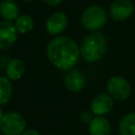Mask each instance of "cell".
Returning a JSON list of instances; mask_svg holds the SVG:
<instances>
[{"instance_id":"1","label":"cell","mask_w":135,"mask_h":135,"mask_svg":"<svg viewBox=\"0 0 135 135\" xmlns=\"http://www.w3.org/2000/svg\"><path fill=\"white\" fill-rule=\"evenodd\" d=\"M46 56L55 68L69 71L77 64L80 57V49L72 38L58 36L49 42Z\"/></svg>"},{"instance_id":"2","label":"cell","mask_w":135,"mask_h":135,"mask_svg":"<svg viewBox=\"0 0 135 135\" xmlns=\"http://www.w3.org/2000/svg\"><path fill=\"white\" fill-rule=\"evenodd\" d=\"M80 56L88 62L100 60L107 52V40L100 33L93 32L85 36L80 44Z\"/></svg>"},{"instance_id":"3","label":"cell","mask_w":135,"mask_h":135,"mask_svg":"<svg viewBox=\"0 0 135 135\" xmlns=\"http://www.w3.org/2000/svg\"><path fill=\"white\" fill-rule=\"evenodd\" d=\"M107 20L108 16L105 11L100 5L96 4L88 6L81 15V24L90 32H96L102 28Z\"/></svg>"},{"instance_id":"4","label":"cell","mask_w":135,"mask_h":135,"mask_svg":"<svg viewBox=\"0 0 135 135\" xmlns=\"http://www.w3.org/2000/svg\"><path fill=\"white\" fill-rule=\"evenodd\" d=\"M26 128L23 116L17 112H8L0 119V131L4 135H21Z\"/></svg>"},{"instance_id":"5","label":"cell","mask_w":135,"mask_h":135,"mask_svg":"<svg viewBox=\"0 0 135 135\" xmlns=\"http://www.w3.org/2000/svg\"><path fill=\"white\" fill-rule=\"evenodd\" d=\"M108 94L115 100L123 101L131 95V85L122 76H112L107 83Z\"/></svg>"},{"instance_id":"6","label":"cell","mask_w":135,"mask_h":135,"mask_svg":"<svg viewBox=\"0 0 135 135\" xmlns=\"http://www.w3.org/2000/svg\"><path fill=\"white\" fill-rule=\"evenodd\" d=\"M133 12L134 5L131 0H115L110 6V16L117 22L129 19Z\"/></svg>"},{"instance_id":"7","label":"cell","mask_w":135,"mask_h":135,"mask_svg":"<svg viewBox=\"0 0 135 135\" xmlns=\"http://www.w3.org/2000/svg\"><path fill=\"white\" fill-rule=\"evenodd\" d=\"M113 98L108 93H100L94 97L91 102V112L95 116H104L113 109Z\"/></svg>"},{"instance_id":"8","label":"cell","mask_w":135,"mask_h":135,"mask_svg":"<svg viewBox=\"0 0 135 135\" xmlns=\"http://www.w3.org/2000/svg\"><path fill=\"white\" fill-rule=\"evenodd\" d=\"M17 30L13 22L1 20L0 21V50H7L17 40Z\"/></svg>"},{"instance_id":"9","label":"cell","mask_w":135,"mask_h":135,"mask_svg":"<svg viewBox=\"0 0 135 135\" xmlns=\"http://www.w3.org/2000/svg\"><path fill=\"white\" fill-rule=\"evenodd\" d=\"M68 26V17L64 13L55 12L49 16L45 22L46 32L50 35H59Z\"/></svg>"},{"instance_id":"10","label":"cell","mask_w":135,"mask_h":135,"mask_svg":"<svg viewBox=\"0 0 135 135\" xmlns=\"http://www.w3.org/2000/svg\"><path fill=\"white\" fill-rule=\"evenodd\" d=\"M85 77L78 70H69L63 77V82L66 89L73 93L81 91L85 85Z\"/></svg>"},{"instance_id":"11","label":"cell","mask_w":135,"mask_h":135,"mask_svg":"<svg viewBox=\"0 0 135 135\" xmlns=\"http://www.w3.org/2000/svg\"><path fill=\"white\" fill-rule=\"evenodd\" d=\"M90 135H110L111 124L103 116H95L89 124Z\"/></svg>"},{"instance_id":"12","label":"cell","mask_w":135,"mask_h":135,"mask_svg":"<svg viewBox=\"0 0 135 135\" xmlns=\"http://www.w3.org/2000/svg\"><path fill=\"white\" fill-rule=\"evenodd\" d=\"M0 16L3 20L15 21L19 17V6L15 0H2L0 2Z\"/></svg>"},{"instance_id":"13","label":"cell","mask_w":135,"mask_h":135,"mask_svg":"<svg viewBox=\"0 0 135 135\" xmlns=\"http://www.w3.org/2000/svg\"><path fill=\"white\" fill-rule=\"evenodd\" d=\"M5 72L9 80H19L25 72V64L19 58L12 59L8 61Z\"/></svg>"},{"instance_id":"14","label":"cell","mask_w":135,"mask_h":135,"mask_svg":"<svg viewBox=\"0 0 135 135\" xmlns=\"http://www.w3.org/2000/svg\"><path fill=\"white\" fill-rule=\"evenodd\" d=\"M120 135H135V112H131L122 117L119 122Z\"/></svg>"},{"instance_id":"15","label":"cell","mask_w":135,"mask_h":135,"mask_svg":"<svg viewBox=\"0 0 135 135\" xmlns=\"http://www.w3.org/2000/svg\"><path fill=\"white\" fill-rule=\"evenodd\" d=\"M14 25L19 34H26L31 32L34 27V19L30 15H19V17L14 21Z\"/></svg>"},{"instance_id":"16","label":"cell","mask_w":135,"mask_h":135,"mask_svg":"<svg viewBox=\"0 0 135 135\" xmlns=\"http://www.w3.org/2000/svg\"><path fill=\"white\" fill-rule=\"evenodd\" d=\"M13 95V85L7 77L0 76V105L7 103Z\"/></svg>"},{"instance_id":"17","label":"cell","mask_w":135,"mask_h":135,"mask_svg":"<svg viewBox=\"0 0 135 135\" xmlns=\"http://www.w3.org/2000/svg\"><path fill=\"white\" fill-rule=\"evenodd\" d=\"M92 114H93V113H92V112H89V111H83V112H81V114H80V120H81L82 122H84V123L90 124V122H91L92 119L94 118Z\"/></svg>"},{"instance_id":"18","label":"cell","mask_w":135,"mask_h":135,"mask_svg":"<svg viewBox=\"0 0 135 135\" xmlns=\"http://www.w3.org/2000/svg\"><path fill=\"white\" fill-rule=\"evenodd\" d=\"M43 2L50 6H57L63 2V0H43Z\"/></svg>"},{"instance_id":"19","label":"cell","mask_w":135,"mask_h":135,"mask_svg":"<svg viewBox=\"0 0 135 135\" xmlns=\"http://www.w3.org/2000/svg\"><path fill=\"white\" fill-rule=\"evenodd\" d=\"M21 135H40V134H39V132H38L37 130H35V129H30V130L24 131Z\"/></svg>"},{"instance_id":"20","label":"cell","mask_w":135,"mask_h":135,"mask_svg":"<svg viewBox=\"0 0 135 135\" xmlns=\"http://www.w3.org/2000/svg\"><path fill=\"white\" fill-rule=\"evenodd\" d=\"M3 115H4V113H3V111H2V109H1V107H0V119L3 117Z\"/></svg>"},{"instance_id":"21","label":"cell","mask_w":135,"mask_h":135,"mask_svg":"<svg viewBox=\"0 0 135 135\" xmlns=\"http://www.w3.org/2000/svg\"><path fill=\"white\" fill-rule=\"evenodd\" d=\"M22 1H25V2H31V1H34V0H22Z\"/></svg>"},{"instance_id":"22","label":"cell","mask_w":135,"mask_h":135,"mask_svg":"<svg viewBox=\"0 0 135 135\" xmlns=\"http://www.w3.org/2000/svg\"><path fill=\"white\" fill-rule=\"evenodd\" d=\"M1 133H2V132H1V131H0V135H1Z\"/></svg>"}]
</instances>
